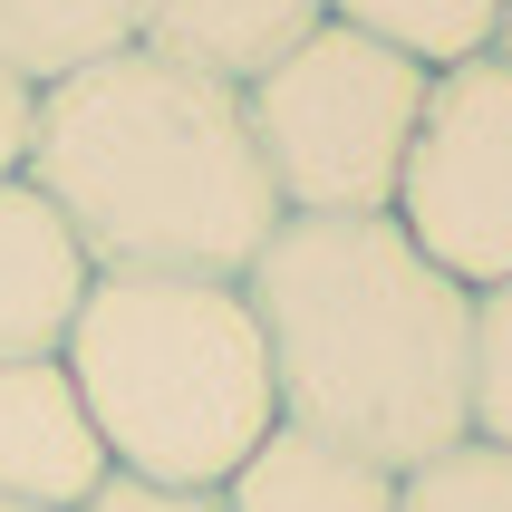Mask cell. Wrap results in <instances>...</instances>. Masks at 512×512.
<instances>
[{
    "label": "cell",
    "instance_id": "obj_6",
    "mask_svg": "<svg viewBox=\"0 0 512 512\" xmlns=\"http://www.w3.org/2000/svg\"><path fill=\"white\" fill-rule=\"evenodd\" d=\"M107 474L116 464L97 445V416H87L68 358H10L0 368V493L10 503L78 512Z\"/></svg>",
    "mask_w": 512,
    "mask_h": 512
},
{
    "label": "cell",
    "instance_id": "obj_5",
    "mask_svg": "<svg viewBox=\"0 0 512 512\" xmlns=\"http://www.w3.org/2000/svg\"><path fill=\"white\" fill-rule=\"evenodd\" d=\"M387 213L445 281H512V58L484 49L426 78V116Z\"/></svg>",
    "mask_w": 512,
    "mask_h": 512
},
{
    "label": "cell",
    "instance_id": "obj_1",
    "mask_svg": "<svg viewBox=\"0 0 512 512\" xmlns=\"http://www.w3.org/2000/svg\"><path fill=\"white\" fill-rule=\"evenodd\" d=\"M290 426L416 474L464 445L474 290L445 281L397 213H281L242 271Z\"/></svg>",
    "mask_w": 512,
    "mask_h": 512
},
{
    "label": "cell",
    "instance_id": "obj_4",
    "mask_svg": "<svg viewBox=\"0 0 512 512\" xmlns=\"http://www.w3.org/2000/svg\"><path fill=\"white\" fill-rule=\"evenodd\" d=\"M426 78L435 68L348 20H319L290 58H271L242 87V116L281 213H387L426 116Z\"/></svg>",
    "mask_w": 512,
    "mask_h": 512
},
{
    "label": "cell",
    "instance_id": "obj_13",
    "mask_svg": "<svg viewBox=\"0 0 512 512\" xmlns=\"http://www.w3.org/2000/svg\"><path fill=\"white\" fill-rule=\"evenodd\" d=\"M397 512H512V455L464 435L455 455H435V464H416V474H406Z\"/></svg>",
    "mask_w": 512,
    "mask_h": 512
},
{
    "label": "cell",
    "instance_id": "obj_11",
    "mask_svg": "<svg viewBox=\"0 0 512 512\" xmlns=\"http://www.w3.org/2000/svg\"><path fill=\"white\" fill-rule=\"evenodd\" d=\"M329 20L368 29V39H387V49H406L416 68H455V58H484L493 49L503 0H329Z\"/></svg>",
    "mask_w": 512,
    "mask_h": 512
},
{
    "label": "cell",
    "instance_id": "obj_16",
    "mask_svg": "<svg viewBox=\"0 0 512 512\" xmlns=\"http://www.w3.org/2000/svg\"><path fill=\"white\" fill-rule=\"evenodd\" d=\"M493 58H512V0H503V20H493Z\"/></svg>",
    "mask_w": 512,
    "mask_h": 512
},
{
    "label": "cell",
    "instance_id": "obj_15",
    "mask_svg": "<svg viewBox=\"0 0 512 512\" xmlns=\"http://www.w3.org/2000/svg\"><path fill=\"white\" fill-rule=\"evenodd\" d=\"M29 116H39V87L20 68H0V174L29 165Z\"/></svg>",
    "mask_w": 512,
    "mask_h": 512
},
{
    "label": "cell",
    "instance_id": "obj_17",
    "mask_svg": "<svg viewBox=\"0 0 512 512\" xmlns=\"http://www.w3.org/2000/svg\"><path fill=\"white\" fill-rule=\"evenodd\" d=\"M0 512H49V503H10V493H0Z\"/></svg>",
    "mask_w": 512,
    "mask_h": 512
},
{
    "label": "cell",
    "instance_id": "obj_14",
    "mask_svg": "<svg viewBox=\"0 0 512 512\" xmlns=\"http://www.w3.org/2000/svg\"><path fill=\"white\" fill-rule=\"evenodd\" d=\"M78 512H232L223 493H203V484H145V474H107V484L87 493Z\"/></svg>",
    "mask_w": 512,
    "mask_h": 512
},
{
    "label": "cell",
    "instance_id": "obj_10",
    "mask_svg": "<svg viewBox=\"0 0 512 512\" xmlns=\"http://www.w3.org/2000/svg\"><path fill=\"white\" fill-rule=\"evenodd\" d=\"M136 39H145V0H0V68H20L29 87L78 78Z\"/></svg>",
    "mask_w": 512,
    "mask_h": 512
},
{
    "label": "cell",
    "instance_id": "obj_2",
    "mask_svg": "<svg viewBox=\"0 0 512 512\" xmlns=\"http://www.w3.org/2000/svg\"><path fill=\"white\" fill-rule=\"evenodd\" d=\"M29 184L58 203L97 271H194L242 281L281 232V194L252 145L242 87L165 49H116L39 87Z\"/></svg>",
    "mask_w": 512,
    "mask_h": 512
},
{
    "label": "cell",
    "instance_id": "obj_9",
    "mask_svg": "<svg viewBox=\"0 0 512 512\" xmlns=\"http://www.w3.org/2000/svg\"><path fill=\"white\" fill-rule=\"evenodd\" d=\"M329 20V0H145V49L184 58L203 78L252 87L271 58H290Z\"/></svg>",
    "mask_w": 512,
    "mask_h": 512
},
{
    "label": "cell",
    "instance_id": "obj_8",
    "mask_svg": "<svg viewBox=\"0 0 512 512\" xmlns=\"http://www.w3.org/2000/svg\"><path fill=\"white\" fill-rule=\"evenodd\" d=\"M397 493H406V474H387V464L348 455V445H329V435L281 416L252 455L232 464L223 503L232 512H397Z\"/></svg>",
    "mask_w": 512,
    "mask_h": 512
},
{
    "label": "cell",
    "instance_id": "obj_12",
    "mask_svg": "<svg viewBox=\"0 0 512 512\" xmlns=\"http://www.w3.org/2000/svg\"><path fill=\"white\" fill-rule=\"evenodd\" d=\"M464 435L512 455V281L474 290V329H464Z\"/></svg>",
    "mask_w": 512,
    "mask_h": 512
},
{
    "label": "cell",
    "instance_id": "obj_3",
    "mask_svg": "<svg viewBox=\"0 0 512 512\" xmlns=\"http://www.w3.org/2000/svg\"><path fill=\"white\" fill-rule=\"evenodd\" d=\"M68 377H78L97 445L116 474L223 493L232 464L281 426L271 348H261L252 290L194 281V271H97L68 319Z\"/></svg>",
    "mask_w": 512,
    "mask_h": 512
},
{
    "label": "cell",
    "instance_id": "obj_7",
    "mask_svg": "<svg viewBox=\"0 0 512 512\" xmlns=\"http://www.w3.org/2000/svg\"><path fill=\"white\" fill-rule=\"evenodd\" d=\"M87 281H97V261L58 223V203L29 174H0V368L10 358H58Z\"/></svg>",
    "mask_w": 512,
    "mask_h": 512
}]
</instances>
